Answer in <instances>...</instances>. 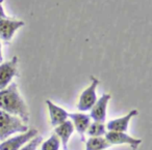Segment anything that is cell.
Here are the masks:
<instances>
[{
  "mask_svg": "<svg viewBox=\"0 0 152 150\" xmlns=\"http://www.w3.org/2000/svg\"><path fill=\"white\" fill-rule=\"evenodd\" d=\"M110 147V144L104 137H90L86 142V150H105Z\"/></svg>",
  "mask_w": 152,
  "mask_h": 150,
  "instance_id": "13",
  "label": "cell"
},
{
  "mask_svg": "<svg viewBox=\"0 0 152 150\" xmlns=\"http://www.w3.org/2000/svg\"><path fill=\"white\" fill-rule=\"evenodd\" d=\"M68 119L72 122L74 127V131L78 133L80 136L81 141H85V135L88 131V127L91 124L92 119L89 114L85 112H77V113H69L68 114Z\"/></svg>",
  "mask_w": 152,
  "mask_h": 150,
  "instance_id": "8",
  "label": "cell"
},
{
  "mask_svg": "<svg viewBox=\"0 0 152 150\" xmlns=\"http://www.w3.org/2000/svg\"><path fill=\"white\" fill-rule=\"evenodd\" d=\"M0 110L19 117L24 123L29 121L27 104L20 94L16 83H11L7 88L0 90Z\"/></svg>",
  "mask_w": 152,
  "mask_h": 150,
  "instance_id": "1",
  "label": "cell"
},
{
  "mask_svg": "<svg viewBox=\"0 0 152 150\" xmlns=\"http://www.w3.org/2000/svg\"><path fill=\"white\" fill-rule=\"evenodd\" d=\"M16 76H18V57L14 56L0 64V90L7 88Z\"/></svg>",
  "mask_w": 152,
  "mask_h": 150,
  "instance_id": "5",
  "label": "cell"
},
{
  "mask_svg": "<svg viewBox=\"0 0 152 150\" xmlns=\"http://www.w3.org/2000/svg\"><path fill=\"white\" fill-rule=\"evenodd\" d=\"M46 105H47V108H48L49 118H50L51 125L53 127L57 126V125L65 122L66 120H68V114L69 113L64 108L57 106V105H55L54 102H52L49 100H46Z\"/></svg>",
  "mask_w": 152,
  "mask_h": 150,
  "instance_id": "11",
  "label": "cell"
},
{
  "mask_svg": "<svg viewBox=\"0 0 152 150\" xmlns=\"http://www.w3.org/2000/svg\"><path fill=\"white\" fill-rule=\"evenodd\" d=\"M23 21L19 20H14L11 18H5V19L0 20V38L5 42H10L13 38L15 32L19 28L24 26Z\"/></svg>",
  "mask_w": 152,
  "mask_h": 150,
  "instance_id": "9",
  "label": "cell"
},
{
  "mask_svg": "<svg viewBox=\"0 0 152 150\" xmlns=\"http://www.w3.org/2000/svg\"><path fill=\"white\" fill-rule=\"evenodd\" d=\"M43 138L41 136H37L34 139H31L30 141H28L25 145H23L20 150H37L38 147L40 146V144L42 143Z\"/></svg>",
  "mask_w": 152,
  "mask_h": 150,
  "instance_id": "16",
  "label": "cell"
},
{
  "mask_svg": "<svg viewBox=\"0 0 152 150\" xmlns=\"http://www.w3.org/2000/svg\"><path fill=\"white\" fill-rule=\"evenodd\" d=\"M106 126L103 122H98V121H93L91 122V124L88 127L87 133L89 135V137H104V135L106 133Z\"/></svg>",
  "mask_w": 152,
  "mask_h": 150,
  "instance_id": "14",
  "label": "cell"
},
{
  "mask_svg": "<svg viewBox=\"0 0 152 150\" xmlns=\"http://www.w3.org/2000/svg\"><path fill=\"white\" fill-rule=\"evenodd\" d=\"M41 144V150H59L61 147V141L54 133Z\"/></svg>",
  "mask_w": 152,
  "mask_h": 150,
  "instance_id": "15",
  "label": "cell"
},
{
  "mask_svg": "<svg viewBox=\"0 0 152 150\" xmlns=\"http://www.w3.org/2000/svg\"><path fill=\"white\" fill-rule=\"evenodd\" d=\"M98 85H99V80L94 76H91V84L88 88H86L83 92H81L80 96H79L78 102H77V109L79 112H87L90 111L93 105L97 100V93H96V89H97Z\"/></svg>",
  "mask_w": 152,
  "mask_h": 150,
  "instance_id": "4",
  "label": "cell"
},
{
  "mask_svg": "<svg viewBox=\"0 0 152 150\" xmlns=\"http://www.w3.org/2000/svg\"><path fill=\"white\" fill-rule=\"evenodd\" d=\"M110 93H103L99 98H97L96 102L90 110V117L93 121L98 122H105L106 120V111H107V105L110 100Z\"/></svg>",
  "mask_w": 152,
  "mask_h": 150,
  "instance_id": "7",
  "label": "cell"
},
{
  "mask_svg": "<svg viewBox=\"0 0 152 150\" xmlns=\"http://www.w3.org/2000/svg\"><path fill=\"white\" fill-rule=\"evenodd\" d=\"M28 126L19 118L0 110V141H4L12 135L24 133Z\"/></svg>",
  "mask_w": 152,
  "mask_h": 150,
  "instance_id": "2",
  "label": "cell"
},
{
  "mask_svg": "<svg viewBox=\"0 0 152 150\" xmlns=\"http://www.w3.org/2000/svg\"><path fill=\"white\" fill-rule=\"evenodd\" d=\"M5 18H7V16L4 14L3 7L1 6V2H0V20H1V19H5Z\"/></svg>",
  "mask_w": 152,
  "mask_h": 150,
  "instance_id": "17",
  "label": "cell"
},
{
  "mask_svg": "<svg viewBox=\"0 0 152 150\" xmlns=\"http://www.w3.org/2000/svg\"><path fill=\"white\" fill-rule=\"evenodd\" d=\"M74 133V127L71 121L68 119L61 124L54 127V133L57 136V138L61 141V144L63 145L64 150H68V144H69L70 138L72 133Z\"/></svg>",
  "mask_w": 152,
  "mask_h": 150,
  "instance_id": "12",
  "label": "cell"
},
{
  "mask_svg": "<svg viewBox=\"0 0 152 150\" xmlns=\"http://www.w3.org/2000/svg\"><path fill=\"white\" fill-rule=\"evenodd\" d=\"M3 56H2V46H1V42H0V62H2Z\"/></svg>",
  "mask_w": 152,
  "mask_h": 150,
  "instance_id": "18",
  "label": "cell"
},
{
  "mask_svg": "<svg viewBox=\"0 0 152 150\" xmlns=\"http://www.w3.org/2000/svg\"><path fill=\"white\" fill-rule=\"evenodd\" d=\"M137 115V110L133 109L131 110L128 114H126L125 116L120 117V118H116L113 119V120H110L107 122L106 126V131H120V133H125L127 131L129 126V123H130V120L133 118L134 116Z\"/></svg>",
  "mask_w": 152,
  "mask_h": 150,
  "instance_id": "10",
  "label": "cell"
},
{
  "mask_svg": "<svg viewBox=\"0 0 152 150\" xmlns=\"http://www.w3.org/2000/svg\"><path fill=\"white\" fill-rule=\"evenodd\" d=\"M39 131L36 128H28L24 133H20L14 137H10L0 143V150H20L28 141L37 137Z\"/></svg>",
  "mask_w": 152,
  "mask_h": 150,
  "instance_id": "3",
  "label": "cell"
},
{
  "mask_svg": "<svg viewBox=\"0 0 152 150\" xmlns=\"http://www.w3.org/2000/svg\"><path fill=\"white\" fill-rule=\"evenodd\" d=\"M105 140L112 145H122V144H127L133 150H135L142 144V139L133 138L129 136L126 133H120V131H106L104 135Z\"/></svg>",
  "mask_w": 152,
  "mask_h": 150,
  "instance_id": "6",
  "label": "cell"
}]
</instances>
